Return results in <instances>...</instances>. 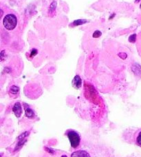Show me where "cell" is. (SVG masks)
<instances>
[{"instance_id": "6da1fadb", "label": "cell", "mask_w": 141, "mask_h": 157, "mask_svg": "<svg viewBox=\"0 0 141 157\" xmlns=\"http://www.w3.org/2000/svg\"><path fill=\"white\" fill-rule=\"evenodd\" d=\"M3 24L7 30H13L17 24V18L13 14H8L4 18Z\"/></svg>"}, {"instance_id": "7a4b0ae2", "label": "cell", "mask_w": 141, "mask_h": 157, "mask_svg": "<svg viewBox=\"0 0 141 157\" xmlns=\"http://www.w3.org/2000/svg\"><path fill=\"white\" fill-rule=\"evenodd\" d=\"M67 137L70 140L72 148H77L79 146L80 142H81V137L78 132L75 131H70L67 133Z\"/></svg>"}, {"instance_id": "3957f363", "label": "cell", "mask_w": 141, "mask_h": 157, "mask_svg": "<svg viewBox=\"0 0 141 157\" xmlns=\"http://www.w3.org/2000/svg\"><path fill=\"white\" fill-rule=\"evenodd\" d=\"M13 111L17 117H20L21 113H22V108H21L20 103L17 102L14 104L13 108Z\"/></svg>"}, {"instance_id": "277c9868", "label": "cell", "mask_w": 141, "mask_h": 157, "mask_svg": "<svg viewBox=\"0 0 141 157\" xmlns=\"http://www.w3.org/2000/svg\"><path fill=\"white\" fill-rule=\"evenodd\" d=\"M71 157H90V156L86 151L79 150L72 153Z\"/></svg>"}, {"instance_id": "5b68a950", "label": "cell", "mask_w": 141, "mask_h": 157, "mask_svg": "<svg viewBox=\"0 0 141 157\" xmlns=\"http://www.w3.org/2000/svg\"><path fill=\"white\" fill-rule=\"evenodd\" d=\"M72 85L75 88H79L81 86V79L80 78L79 76L77 75L74 77V79L72 81Z\"/></svg>"}, {"instance_id": "8992f818", "label": "cell", "mask_w": 141, "mask_h": 157, "mask_svg": "<svg viewBox=\"0 0 141 157\" xmlns=\"http://www.w3.org/2000/svg\"><path fill=\"white\" fill-rule=\"evenodd\" d=\"M136 43H137L138 51L141 56V30L140 31V33H138V35L136 37Z\"/></svg>"}, {"instance_id": "52a82bcc", "label": "cell", "mask_w": 141, "mask_h": 157, "mask_svg": "<svg viewBox=\"0 0 141 157\" xmlns=\"http://www.w3.org/2000/svg\"><path fill=\"white\" fill-rule=\"evenodd\" d=\"M26 115L28 118H33L34 117V112L30 108H26Z\"/></svg>"}, {"instance_id": "ba28073f", "label": "cell", "mask_w": 141, "mask_h": 157, "mask_svg": "<svg viewBox=\"0 0 141 157\" xmlns=\"http://www.w3.org/2000/svg\"><path fill=\"white\" fill-rule=\"evenodd\" d=\"M19 88L16 86H13L11 88V93L12 94H13V95H16V94H17L19 93Z\"/></svg>"}, {"instance_id": "9c48e42d", "label": "cell", "mask_w": 141, "mask_h": 157, "mask_svg": "<svg viewBox=\"0 0 141 157\" xmlns=\"http://www.w3.org/2000/svg\"><path fill=\"white\" fill-rule=\"evenodd\" d=\"M136 142L137 145H138L139 146H141V131H140L139 133L138 134L136 139Z\"/></svg>"}, {"instance_id": "30bf717a", "label": "cell", "mask_w": 141, "mask_h": 157, "mask_svg": "<svg viewBox=\"0 0 141 157\" xmlns=\"http://www.w3.org/2000/svg\"><path fill=\"white\" fill-rule=\"evenodd\" d=\"M100 35H101V33L99 32V31H96V32L94 33V34L93 35V37H98Z\"/></svg>"}, {"instance_id": "8fae6325", "label": "cell", "mask_w": 141, "mask_h": 157, "mask_svg": "<svg viewBox=\"0 0 141 157\" xmlns=\"http://www.w3.org/2000/svg\"><path fill=\"white\" fill-rule=\"evenodd\" d=\"M62 157H67V156H65V155H64V156H62Z\"/></svg>"}]
</instances>
